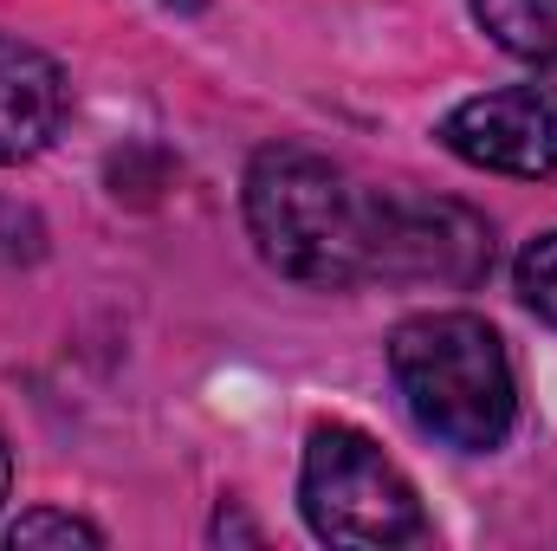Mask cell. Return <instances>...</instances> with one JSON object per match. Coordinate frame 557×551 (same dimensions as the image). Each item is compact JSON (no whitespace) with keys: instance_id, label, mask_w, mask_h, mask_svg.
Listing matches in <instances>:
<instances>
[{"instance_id":"obj_4","label":"cell","mask_w":557,"mask_h":551,"mask_svg":"<svg viewBox=\"0 0 557 551\" xmlns=\"http://www.w3.org/2000/svg\"><path fill=\"white\" fill-rule=\"evenodd\" d=\"M493 267V228L467 201L376 188V279L389 285H480Z\"/></svg>"},{"instance_id":"obj_8","label":"cell","mask_w":557,"mask_h":551,"mask_svg":"<svg viewBox=\"0 0 557 551\" xmlns=\"http://www.w3.org/2000/svg\"><path fill=\"white\" fill-rule=\"evenodd\" d=\"M7 546H104V532L78 513H52V506H33L7 526Z\"/></svg>"},{"instance_id":"obj_11","label":"cell","mask_w":557,"mask_h":551,"mask_svg":"<svg viewBox=\"0 0 557 551\" xmlns=\"http://www.w3.org/2000/svg\"><path fill=\"white\" fill-rule=\"evenodd\" d=\"M13 493V454H7V434H0V500Z\"/></svg>"},{"instance_id":"obj_5","label":"cell","mask_w":557,"mask_h":551,"mask_svg":"<svg viewBox=\"0 0 557 551\" xmlns=\"http://www.w3.org/2000/svg\"><path fill=\"white\" fill-rule=\"evenodd\" d=\"M441 143L467 169L519 175V182H552L557 175V91H545V85L480 91V98L447 111Z\"/></svg>"},{"instance_id":"obj_6","label":"cell","mask_w":557,"mask_h":551,"mask_svg":"<svg viewBox=\"0 0 557 551\" xmlns=\"http://www.w3.org/2000/svg\"><path fill=\"white\" fill-rule=\"evenodd\" d=\"M59 124H65V72L39 46L0 33V169L33 162L59 137Z\"/></svg>"},{"instance_id":"obj_1","label":"cell","mask_w":557,"mask_h":551,"mask_svg":"<svg viewBox=\"0 0 557 551\" xmlns=\"http://www.w3.org/2000/svg\"><path fill=\"white\" fill-rule=\"evenodd\" d=\"M247 234L273 273L311 292L376 279V188H357L331 156L273 143L247 169Z\"/></svg>"},{"instance_id":"obj_9","label":"cell","mask_w":557,"mask_h":551,"mask_svg":"<svg viewBox=\"0 0 557 551\" xmlns=\"http://www.w3.org/2000/svg\"><path fill=\"white\" fill-rule=\"evenodd\" d=\"M512 279H519V298H525L545 325H557V234L525 241V254H519Z\"/></svg>"},{"instance_id":"obj_3","label":"cell","mask_w":557,"mask_h":551,"mask_svg":"<svg viewBox=\"0 0 557 551\" xmlns=\"http://www.w3.org/2000/svg\"><path fill=\"white\" fill-rule=\"evenodd\" d=\"M298 506L305 526L324 546H416L428 539V513H421L416 480L350 421H324L305 441V467H298Z\"/></svg>"},{"instance_id":"obj_10","label":"cell","mask_w":557,"mask_h":551,"mask_svg":"<svg viewBox=\"0 0 557 551\" xmlns=\"http://www.w3.org/2000/svg\"><path fill=\"white\" fill-rule=\"evenodd\" d=\"M214 539H253V546H260V526H247V519H227V513H221V519H214Z\"/></svg>"},{"instance_id":"obj_2","label":"cell","mask_w":557,"mask_h":551,"mask_svg":"<svg viewBox=\"0 0 557 551\" xmlns=\"http://www.w3.org/2000/svg\"><path fill=\"white\" fill-rule=\"evenodd\" d=\"M389 377L421 434L460 454H493L519 421V383L499 331L473 311H421L389 338Z\"/></svg>"},{"instance_id":"obj_7","label":"cell","mask_w":557,"mask_h":551,"mask_svg":"<svg viewBox=\"0 0 557 551\" xmlns=\"http://www.w3.org/2000/svg\"><path fill=\"white\" fill-rule=\"evenodd\" d=\"M473 20L499 52H512L539 72L557 65V0H473Z\"/></svg>"}]
</instances>
